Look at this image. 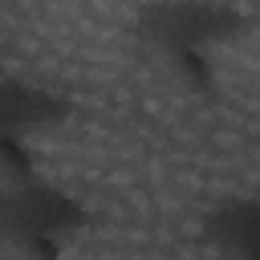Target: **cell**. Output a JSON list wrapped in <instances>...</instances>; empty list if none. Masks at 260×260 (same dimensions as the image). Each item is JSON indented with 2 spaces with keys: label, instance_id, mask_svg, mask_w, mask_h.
Segmentation results:
<instances>
[{
  "label": "cell",
  "instance_id": "4",
  "mask_svg": "<svg viewBox=\"0 0 260 260\" xmlns=\"http://www.w3.org/2000/svg\"><path fill=\"white\" fill-rule=\"evenodd\" d=\"M203 236L219 260H260V195L223 199L207 215Z\"/></svg>",
  "mask_w": 260,
  "mask_h": 260
},
{
  "label": "cell",
  "instance_id": "2",
  "mask_svg": "<svg viewBox=\"0 0 260 260\" xmlns=\"http://www.w3.org/2000/svg\"><path fill=\"white\" fill-rule=\"evenodd\" d=\"M89 232L93 207L41 175L4 191L0 236L16 260H69Z\"/></svg>",
  "mask_w": 260,
  "mask_h": 260
},
{
  "label": "cell",
  "instance_id": "1",
  "mask_svg": "<svg viewBox=\"0 0 260 260\" xmlns=\"http://www.w3.org/2000/svg\"><path fill=\"white\" fill-rule=\"evenodd\" d=\"M248 32V12L232 4H150L138 12V45L187 93H215L219 53Z\"/></svg>",
  "mask_w": 260,
  "mask_h": 260
},
{
  "label": "cell",
  "instance_id": "3",
  "mask_svg": "<svg viewBox=\"0 0 260 260\" xmlns=\"http://www.w3.org/2000/svg\"><path fill=\"white\" fill-rule=\"evenodd\" d=\"M73 118V98L8 73L0 81V175L8 187L37 179V146Z\"/></svg>",
  "mask_w": 260,
  "mask_h": 260
}]
</instances>
